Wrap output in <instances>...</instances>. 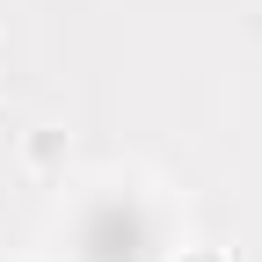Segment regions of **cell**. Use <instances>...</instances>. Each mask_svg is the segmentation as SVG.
Returning a JSON list of instances; mask_svg holds the SVG:
<instances>
[{
	"label": "cell",
	"mask_w": 262,
	"mask_h": 262,
	"mask_svg": "<svg viewBox=\"0 0 262 262\" xmlns=\"http://www.w3.org/2000/svg\"><path fill=\"white\" fill-rule=\"evenodd\" d=\"M73 262H160L168 255V204L146 182H95L66 211Z\"/></svg>",
	"instance_id": "6da1fadb"
}]
</instances>
